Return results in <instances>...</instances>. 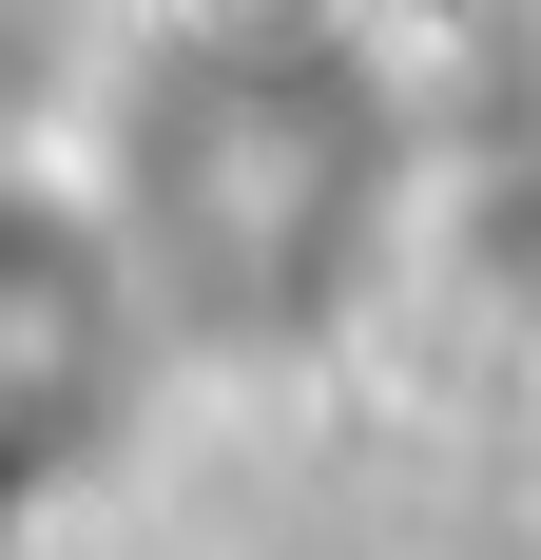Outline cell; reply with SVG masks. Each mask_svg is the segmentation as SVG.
<instances>
[{"label": "cell", "instance_id": "7a4b0ae2", "mask_svg": "<svg viewBox=\"0 0 541 560\" xmlns=\"http://www.w3.org/2000/svg\"><path fill=\"white\" fill-rule=\"evenodd\" d=\"M156 368H174V329L116 252L97 174H0V522L97 483V445L136 425Z\"/></svg>", "mask_w": 541, "mask_h": 560}, {"label": "cell", "instance_id": "6da1fadb", "mask_svg": "<svg viewBox=\"0 0 541 560\" xmlns=\"http://www.w3.org/2000/svg\"><path fill=\"white\" fill-rule=\"evenodd\" d=\"M387 194H406V136H387L368 39H329L290 0L174 20L97 136V213L156 290L174 368H290L310 329H348Z\"/></svg>", "mask_w": 541, "mask_h": 560}]
</instances>
